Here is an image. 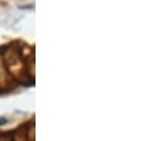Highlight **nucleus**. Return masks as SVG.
I'll return each instance as SVG.
<instances>
[]
</instances>
